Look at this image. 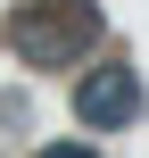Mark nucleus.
<instances>
[{"label":"nucleus","instance_id":"f257e3e1","mask_svg":"<svg viewBox=\"0 0 149 158\" xmlns=\"http://www.w3.org/2000/svg\"><path fill=\"white\" fill-rule=\"evenodd\" d=\"M75 117L100 125V133L133 125V117H141V83H133V67H91V75L75 83Z\"/></svg>","mask_w":149,"mask_h":158},{"label":"nucleus","instance_id":"f03ea898","mask_svg":"<svg viewBox=\"0 0 149 158\" xmlns=\"http://www.w3.org/2000/svg\"><path fill=\"white\" fill-rule=\"evenodd\" d=\"M41 158H100V150H91V142H50Z\"/></svg>","mask_w":149,"mask_h":158}]
</instances>
